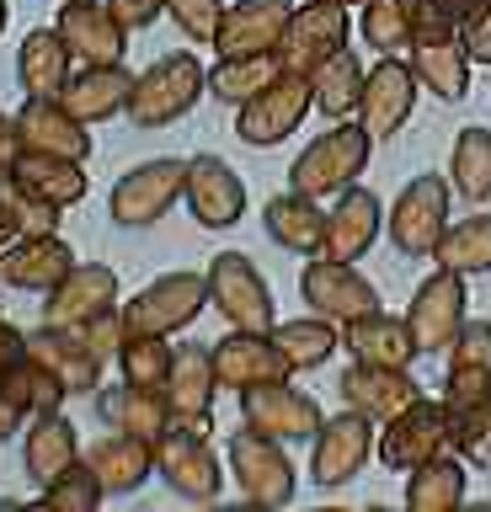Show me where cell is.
Instances as JSON below:
<instances>
[{
	"label": "cell",
	"mask_w": 491,
	"mask_h": 512,
	"mask_svg": "<svg viewBox=\"0 0 491 512\" xmlns=\"http://www.w3.org/2000/svg\"><path fill=\"white\" fill-rule=\"evenodd\" d=\"M379 230H385V203H379L369 187L353 182L347 192H337V208L326 214V246H321V256L358 262V256H369Z\"/></svg>",
	"instance_id": "24"
},
{
	"label": "cell",
	"mask_w": 491,
	"mask_h": 512,
	"mask_svg": "<svg viewBox=\"0 0 491 512\" xmlns=\"http://www.w3.org/2000/svg\"><path fill=\"white\" fill-rule=\"evenodd\" d=\"M241 416H246V427H257L278 443H310L326 422L321 406H315V395L294 390L289 379H267V384L241 390Z\"/></svg>",
	"instance_id": "12"
},
{
	"label": "cell",
	"mask_w": 491,
	"mask_h": 512,
	"mask_svg": "<svg viewBox=\"0 0 491 512\" xmlns=\"http://www.w3.org/2000/svg\"><path fill=\"white\" fill-rule=\"evenodd\" d=\"M209 91V70L198 64V54H161L145 75L134 80V96H129V123L134 128H166L187 118L198 107V96Z\"/></svg>",
	"instance_id": "2"
},
{
	"label": "cell",
	"mask_w": 491,
	"mask_h": 512,
	"mask_svg": "<svg viewBox=\"0 0 491 512\" xmlns=\"http://www.w3.org/2000/svg\"><path fill=\"white\" fill-rule=\"evenodd\" d=\"M465 272L454 267H438L433 278L417 283V294H411L406 304V320H411V336H417L422 352H449V342L459 336V326H465Z\"/></svg>",
	"instance_id": "14"
},
{
	"label": "cell",
	"mask_w": 491,
	"mask_h": 512,
	"mask_svg": "<svg viewBox=\"0 0 491 512\" xmlns=\"http://www.w3.org/2000/svg\"><path fill=\"white\" fill-rule=\"evenodd\" d=\"M449 182L465 203H486L491 198V128L470 123L454 134V155H449Z\"/></svg>",
	"instance_id": "41"
},
{
	"label": "cell",
	"mask_w": 491,
	"mask_h": 512,
	"mask_svg": "<svg viewBox=\"0 0 491 512\" xmlns=\"http://www.w3.org/2000/svg\"><path fill=\"white\" fill-rule=\"evenodd\" d=\"M155 470H161V480L182 496V502H214L219 486H225V470H219L209 438L193 427H182L177 416H171V427L155 438Z\"/></svg>",
	"instance_id": "10"
},
{
	"label": "cell",
	"mask_w": 491,
	"mask_h": 512,
	"mask_svg": "<svg viewBox=\"0 0 491 512\" xmlns=\"http://www.w3.org/2000/svg\"><path fill=\"white\" fill-rule=\"evenodd\" d=\"M337 390L353 411H363L374 427H385L395 411H406L411 400L422 395V384L411 379V368H385V363H358L353 358V368L342 374Z\"/></svg>",
	"instance_id": "22"
},
{
	"label": "cell",
	"mask_w": 491,
	"mask_h": 512,
	"mask_svg": "<svg viewBox=\"0 0 491 512\" xmlns=\"http://www.w3.org/2000/svg\"><path fill=\"white\" fill-rule=\"evenodd\" d=\"M17 128H22V150H43V155H70V160H86L91 155V134L75 112L59 102V96H27L22 112H17Z\"/></svg>",
	"instance_id": "27"
},
{
	"label": "cell",
	"mask_w": 491,
	"mask_h": 512,
	"mask_svg": "<svg viewBox=\"0 0 491 512\" xmlns=\"http://www.w3.org/2000/svg\"><path fill=\"white\" fill-rule=\"evenodd\" d=\"M363 80H369V70L358 64L353 48H337L321 70L310 75V91H315V112H326L331 123L342 118H358V102H363Z\"/></svg>",
	"instance_id": "36"
},
{
	"label": "cell",
	"mask_w": 491,
	"mask_h": 512,
	"mask_svg": "<svg viewBox=\"0 0 491 512\" xmlns=\"http://www.w3.org/2000/svg\"><path fill=\"white\" fill-rule=\"evenodd\" d=\"M134 80L139 75L123 70V59L118 64H81V70L70 75V86L59 91V102L91 128V123H107V118H118V112H129Z\"/></svg>",
	"instance_id": "28"
},
{
	"label": "cell",
	"mask_w": 491,
	"mask_h": 512,
	"mask_svg": "<svg viewBox=\"0 0 491 512\" xmlns=\"http://www.w3.org/2000/svg\"><path fill=\"white\" fill-rule=\"evenodd\" d=\"M86 459H91V470L102 475L107 496H129V491L145 486L150 470H155V438H139V432L113 427L107 438H97L86 448Z\"/></svg>",
	"instance_id": "30"
},
{
	"label": "cell",
	"mask_w": 491,
	"mask_h": 512,
	"mask_svg": "<svg viewBox=\"0 0 491 512\" xmlns=\"http://www.w3.org/2000/svg\"><path fill=\"white\" fill-rule=\"evenodd\" d=\"M214 368H219V384L225 390H251V384H267V379H289L294 368L283 358V347L273 342V331H235L214 342Z\"/></svg>",
	"instance_id": "19"
},
{
	"label": "cell",
	"mask_w": 491,
	"mask_h": 512,
	"mask_svg": "<svg viewBox=\"0 0 491 512\" xmlns=\"http://www.w3.org/2000/svg\"><path fill=\"white\" fill-rule=\"evenodd\" d=\"M459 43H465V54L475 64H491V0L475 6L470 16H459Z\"/></svg>",
	"instance_id": "54"
},
{
	"label": "cell",
	"mask_w": 491,
	"mask_h": 512,
	"mask_svg": "<svg viewBox=\"0 0 491 512\" xmlns=\"http://www.w3.org/2000/svg\"><path fill=\"white\" fill-rule=\"evenodd\" d=\"M107 6L118 11V22L129 27V32H139V27H150L155 16H166V0H107Z\"/></svg>",
	"instance_id": "55"
},
{
	"label": "cell",
	"mask_w": 491,
	"mask_h": 512,
	"mask_svg": "<svg viewBox=\"0 0 491 512\" xmlns=\"http://www.w3.org/2000/svg\"><path fill=\"white\" fill-rule=\"evenodd\" d=\"M86 160H70V155H43V150H22L17 155V182L22 187H33L38 198H49L59 208H70V203H81L86 198Z\"/></svg>",
	"instance_id": "37"
},
{
	"label": "cell",
	"mask_w": 491,
	"mask_h": 512,
	"mask_svg": "<svg viewBox=\"0 0 491 512\" xmlns=\"http://www.w3.org/2000/svg\"><path fill=\"white\" fill-rule=\"evenodd\" d=\"M209 272H166V278L145 283L139 294L123 304L134 336H177L209 310Z\"/></svg>",
	"instance_id": "5"
},
{
	"label": "cell",
	"mask_w": 491,
	"mask_h": 512,
	"mask_svg": "<svg viewBox=\"0 0 491 512\" xmlns=\"http://www.w3.org/2000/svg\"><path fill=\"white\" fill-rule=\"evenodd\" d=\"M310 107H315L310 75L283 70L267 91H257L251 102L235 107V134H241L251 150H267V144H283L289 134H299V123L310 118Z\"/></svg>",
	"instance_id": "9"
},
{
	"label": "cell",
	"mask_w": 491,
	"mask_h": 512,
	"mask_svg": "<svg viewBox=\"0 0 491 512\" xmlns=\"http://www.w3.org/2000/svg\"><path fill=\"white\" fill-rule=\"evenodd\" d=\"M374 443H379V432H374V422L363 411H337V416H326L321 422V432L310 438V480L315 486H347L363 464H369V454H374Z\"/></svg>",
	"instance_id": "11"
},
{
	"label": "cell",
	"mask_w": 491,
	"mask_h": 512,
	"mask_svg": "<svg viewBox=\"0 0 491 512\" xmlns=\"http://www.w3.org/2000/svg\"><path fill=\"white\" fill-rule=\"evenodd\" d=\"M454 448V422H449V406L443 400H427L417 395L406 411H395L385 427H379V443H374V454L385 470L395 475H411V470H422L427 459H438V454H449Z\"/></svg>",
	"instance_id": "4"
},
{
	"label": "cell",
	"mask_w": 491,
	"mask_h": 512,
	"mask_svg": "<svg viewBox=\"0 0 491 512\" xmlns=\"http://www.w3.org/2000/svg\"><path fill=\"white\" fill-rule=\"evenodd\" d=\"M187 187V160H171V155H155V160H139L134 171H123L113 182V198H107V214L123 230H139V224H155L171 214V203L182 198Z\"/></svg>",
	"instance_id": "8"
},
{
	"label": "cell",
	"mask_w": 491,
	"mask_h": 512,
	"mask_svg": "<svg viewBox=\"0 0 491 512\" xmlns=\"http://www.w3.org/2000/svg\"><path fill=\"white\" fill-rule=\"evenodd\" d=\"M299 294H305V304L315 315L337 320V326L379 310V288L353 262H337V256H310L305 272H299Z\"/></svg>",
	"instance_id": "13"
},
{
	"label": "cell",
	"mask_w": 491,
	"mask_h": 512,
	"mask_svg": "<svg viewBox=\"0 0 491 512\" xmlns=\"http://www.w3.org/2000/svg\"><path fill=\"white\" fill-rule=\"evenodd\" d=\"M347 48V6H331V0H310V6H294L289 32L278 43L283 70L294 75H315L321 64Z\"/></svg>",
	"instance_id": "16"
},
{
	"label": "cell",
	"mask_w": 491,
	"mask_h": 512,
	"mask_svg": "<svg viewBox=\"0 0 491 512\" xmlns=\"http://www.w3.org/2000/svg\"><path fill=\"white\" fill-rule=\"evenodd\" d=\"M273 342L283 347V358H289L294 374H310V368H321L331 352L342 347V326L310 310L305 320H278V326H273Z\"/></svg>",
	"instance_id": "39"
},
{
	"label": "cell",
	"mask_w": 491,
	"mask_h": 512,
	"mask_svg": "<svg viewBox=\"0 0 491 512\" xmlns=\"http://www.w3.org/2000/svg\"><path fill=\"white\" fill-rule=\"evenodd\" d=\"M6 16H11V6H6V0H0V32H6Z\"/></svg>",
	"instance_id": "60"
},
{
	"label": "cell",
	"mask_w": 491,
	"mask_h": 512,
	"mask_svg": "<svg viewBox=\"0 0 491 512\" xmlns=\"http://www.w3.org/2000/svg\"><path fill=\"white\" fill-rule=\"evenodd\" d=\"M230 470H235V486H241L246 502L257 507H289L294 491H299V470L289 459V448L267 432L246 427L230 438Z\"/></svg>",
	"instance_id": "7"
},
{
	"label": "cell",
	"mask_w": 491,
	"mask_h": 512,
	"mask_svg": "<svg viewBox=\"0 0 491 512\" xmlns=\"http://www.w3.org/2000/svg\"><path fill=\"white\" fill-rule=\"evenodd\" d=\"M438 267H454V272H491V214H470L443 230L438 251H433Z\"/></svg>",
	"instance_id": "44"
},
{
	"label": "cell",
	"mask_w": 491,
	"mask_h": 512,
	"mask_svg": "<svg viewBox=\"0 0 491 512\" xmlns=\"http://www.w3.org/2000/svg\"><path fill=\"white\" fill-rule=\"evenodd\" d=\"M27 358H38L70 395H97L102 390V368L107 363L91 352L81 326H49V320H43L38 331H27Z\"/></svg>",
	"instance_id": "18"
},
{
	"label": "cell",
	"mask_w": 491,
	"mask_h": 512,
	"mask_svg": "<svg viewBox=\"0 0 491 512\" xmlns=\"http://www.w3.org/2000/svg\"><path fill=\"white\" fill-rule=\"evenodd\" d=\"M54 27L65 32L75 64H118L123 43H129V27L118 22V11L107 0H65Z\"/></svg>",
	"instance_id": "20"
},
{
	"label": "cell",
	"mask_w": 491,
	"mask_h": 512,
	"mask_svg": "<svg viewBox=\"0 0 491 512\" xmlns=\"http://www.w3.org/2000/svg\"><path fill=\"white\" fill-rule=\"evenodd\" d=\"M486 0H417V32H454L459 16H470Z\"/></svg>",
	"instance_id": "53"
},
{
	"label": "cell",
	"mask_w": 491,
	"mask_h": 512,
	"mask_svg": "<svg viewBox=\"0 0 491 512\" xmlns=\"http://www.w3.org/2000/svg\"><path fill=\"white\" fill-rule=\"evenodd\" d=\"M422 80L411 70V59L401 54H379V64L363 80V102H358V123L369 128L374 139H390L411 123V107H417Z\"/></svg>",
	"instance_id": "15"
},
{
	"label": "cell",
	"mask_w": 491,
	"mask_h": 512,
	"mask_svg": "<svg viewBox=\"0 0 491 512\" xmlns=\"http://www.w3.org/2000/svg\"><path fill=\"white\" fill-rule=\"evenodd\" d=\"M17 155H22V128H17V118L0 112V171L17 166Z\"/></svg>",
	"instance_id": "56"
},
{
	"label": "cell",
	"mask_w": 491,
	"mask_h": 512,
	"mask_svg": "<svg viewBox=\"0 0 491 512\" xmlns=\"http://www.w3.org/2000/svg\"><path fill=\"white\" fill-rule=\"evenodd\" d=\"M86 342H91V352H97V358L102 363H118V352H123V342H129V320H123V304H118V310H102L97 320H86Z\"/></svg>",
	"instance_id": "51"
},
{
	"label": "cell",
	"mask_w": 491,
	"mask_h": 512,
	"mask_svg": "<svg viewBox=\"0 0 491 512\" xmlns=\"http://www.w3.org/2000/svg\"><path fill=\"white\" fill-rule=\"evenodd\" d=\"M283 75V59L278 54H219V64L209 70V96L219 102L241 107L251 102L257 91H267L273 80Z\"/></svg>",
	"instance_id": "40"
},
{
	"label": "cell",
	"mask_w": 491,
	"mask_h": 512,
	"mask_svg": "<svg viewBox=\"0 0 491 512\" xmlns=\"http://www.w3.org/2000/svg\"><path fill=\"white\" fill-rule=\"evenodd\" d=\"M81 459V432L65 411H49V416H33L27 422V443H22V470L33 486H49L59 470Z\"/></svg>",
	"instance_id": "32"
},
{
	"label": "cell",
	"mask_w": 491,
	"mask_h": 512,
	"mask_svg": "<svg viewBox=\"0 0 491 512\" xmlns=\"http://www.w3.org/2000/svg\"><path fill=\"white\" fill-rule=\"evenodd\" d=\"M0 208L11 214V224L22 235H59V214H65L59 203L38 198L33 187H22L17 171H0Z\"/></svg>",
	"instance_id": "47"
},
{
	"label": "cell",
	"mask_w": 491,
	"mask_h": 512,
	"mask_svg": "<svg viewBox=\"0 0 491 512\" xmlns=\"http://www.w3.org/2000/svg\"><path fill=\"white\" fill-rule=\"evenodd\" d=\"M262 224L267 235H273V246L294 251V256H321L326 246V208L321 198H310V192H278V198H267L262 208Z\"/></svg>",
	"instance_id": "31"
},
{
	"label": "cell",
	"mask_w": 491,
	"mask_h": 512,
	"mask_svg": "<svg viewBox=\"0 0 491 512\" xmlns=\"http://www.w3.org/2000/svg\"><path fill=\"white\" fill-rule=\"evenodd\" d=\"M11 240H22V230H17V224H11V214H6V208H0V251H6Z\"/></svg>",
	"instance_id": "59"
},
{
	"label": "cell",
	"mask_w": 491,
	"mask_h": 512,
	"mask_svg": "<svg viewBox=\"0 0 491 512\" xmlns=\"http://www.w3.org/2000/svg\"><path fill=\"white\" fill-rule=\"evenodd\" d=\"M166 16L177 22L182 38H193L203 48H214L219 22H225V0H166Z\"/></svg>",
	"instance_id": "49"
},
{
	"label": "cell",
	"mask_w": 491,
	"mask_h": 512,
	"mask_svg": "<svg viewBox=\"0 0 491 512\" xmlns=\"http://www.w3.org/2000/svg\"><path fill=\"white\" fill-rule=\"evenodd\" d=\"M182 203L193 208V219L203 230H230L246 214V182L235 176L225 155H193L187 160V187Z\"/></svg>",
	"instance_id": "17"
},
{
	"label": "cell",
	"mask_w": 491,
	"mask_h": 512,
	"mask_svg": "<svg viewBox=\"0 0 491 512\" xmlns=\"http://www.w3.org/2000/svg\"><path fill=\"white\" fill-rule=\"evenodd\" d=\"M102 496H107V486H102V475L91 470L86 454L75 459L70 470H59L49 486H38V502L49 507V512H97Z\"/></svg>",
	"instance_id": "45"
},
{
	"label": "cell",
	"mask_w": 491,
	"mask_h": 512,
	"mask_svg": "<svg viewBox=\"0 0 491 512\" xmlns=\"http://www.w3.org/2000/svg\"><path fill=\"white\" fill-rule=\"evenodd\" d=\"M102 310H118V272L102 262H75L70 278L43 294V320L49 326H86Z\"/></svg>",
	"instance_id": "21"
},
{
	"label": "cell",
	"mask_w": 491,
	"mask_h": 512,
	"mask_svg": "<svg viewBox=\"0 0 491 512\" xmlns=\"http://www.w3.org/2000/svg\"><path fill=\"white\" fill-rule=\"evenodd\" d=\"M411 70H417L422 91L443 96V102H465L475 59L465 54V43H459V27L454 32H417V38H411Z\"/></svg>",
	"instance_id": "26"
},
{
	"label": "cell",
	"mask_w": 491,
	"mask_h": 512,
	"mask_svg": "<svg viewBox=\"0 0 491 512\" xmlns=\"http://www.w3.org/2000/svg\"><path fill=\"white\" fill-rule=\"evenodd\" d=\"M70 267H75V251H70V240H59V235H22L0 251V283L27 288V294L59 288L70 278Z\"/></svg>",
	"instance_id": "23"
},
{
	"label": "cell",
	"mask_w": 491,
	"mask_h": 512,
	"mask_svg": "<svg viewBox=\"0 0 491 512\" xmlns=\"http://www.w3.org/2000/svg\"><path fill=\"white\" fill-rule=\"evenodd\" d=\"M203 272H209V299L225 315V326H235V331H273L278 326L273 288H267V278L246 251H219Z\"/></svg>",
	"instance_id": "6"
},
{
	"label": "cell",
	"mask_w": 491,
	"mask_h": 512,
	"mask_svg": "<svg viewBox=\"0 0 491 512\" xmlns=\"http://www.w3.org/2000/svg\"><path fill=\"white\" fill-rule=\"evenodd\" d=\"M171 336H129L118 352V379L129 384H145V390H166V374H171Z\"/></svg>",
	"instance_id": "46"
},
{
	"label": "cell",
	"mask_w": 491,
	"mask_h": 512,
	"mask_svg": "<svg viewBox=\"0 0 491 512\" xmlns=\"http://www.w3.org/2000/svg\"><path fill=\"white\" fill-rule=\"evenodd\" d=\"M331 6H363V0H331Z\"/></svg>",
	"instance_id": "61"
},
{
	"label": "cell",
	"mask_w": 491,
	"mask_h": 512,
	"mask_svg": "<svg viewBox=\"0 0 491 512\" xmlns=\"http://www.w3.org/2000/svg\"><path fill=\"white\" fill-rule=\"evenodd\" d=\"M214 390L219 384V368H214V347H177L171 358V374H166V400H171V416H198L214 406Z\"/></svg>",
	"instance_id": "35"
},
{
	"label": "cell",
	"mask_w": 491,
	"mask_h": 512,
	"mask_svg": "<svg viewBox=\"0 0 491 512\" xmlns=\"http://www.w3.org/2000/svg\"><path fill=\"white\" fill-rule=\"evenodd\" d=\"M70 64L75 54L59 27H33L17 48V80L27 96H59L70 86Z\"/></svg>",
	"instance_id": "34"
},
{
	"label": "cell",
	"mask_w": 491,
	"mask_h": 512,
	"mask_svg": "<svg viewBox=\"0 0 491 512\" xmlns=\"http://www.w3.org/2000/svg\"><path fill=\"white\" fill-rule=\"evenodd\" d=\"M449 198H454V182L438 171H422L395 192V208L385 214V230L395 240V251L422 262V256L438 251L443 230H449Z\"/></svg>",
	"instance_id": "3"
},
{
	"label": "cell",
	"mask_w": 491,
	"mask_h": 512,
	"mask_svg": "<svg viewBox=\"0 0 491 512\" xmlns=\"http://www.w3.org/2000/svg\"><path fill=\"white\" fill-rule=\"evenodd\" d=\"M465 459L454 454H438V459H427L422 470H411L406 475V507L411 512H454V507H465Z\"/></svg>",
	"instance_id": "38"
},
{
	"label": "cell",
	"mask_w": 491,
	"mask_h": 512,
	"mask_svg": "<svg viewBox=\"0 0 491 512\" xmlns=\"http://www.w3.org/2000/svg\"><path fill=\"white\" fill-rule=\"evenodd\" d=\"M454 368H491V320H465L459 336L449 342Z\"/></svg>",
	"instance_id": "52"
},
{
	"label": "cell",
	"mask_w": 491,
	"mask_h": 512,
	"mask_svg": "<svg viewBox=\"0 0 491 512\" xmlns=\"http://www.w3.org/2000/svg\"><path fill=\"white\" fill-rule=\"evenodd\" d=\"M358 32L379 54H401L417 38V0H363Z\"/></svg>",
	"instance_id": "42"
},
{
	"label": "cell",
	"mask_w": 491,
	"mask_h": 512,
	"mask_svg": "<svg viewBox=\"0 0 491 512\" xmlns=\"http://www.w3.org/2000/svg\"><path fill=\"white\" fill-rule=\"evenodd\" d=\"M17 358H27V331H17V326H6V320H0V374H6Z\"/></svg>",
	"instance_id": "57"
},
{
	"label": "cell",
	"mask_w": 491,
	"mask_h": 512,
	"mask_svg": "<svg viewBox=\"0 0 491 512\" xmlns=\"http://www.w3.org/2000/svg\"><path fill=\"white\" fill-rule=\"evenodd\" d=\"M289 16H294V0H241V6H225L214 48L219 54H278Z\"/></svg>",
	"instance_id": "25"
},
{
	"label": "cell",
	"mask_w": 491,
	"mask_h": 512,
	"mask_svg": "<svg viewBox=\"0 0 491 512\" xmlns=\"http://www.w3.org/2000/svg\"><path fill=\"white\" fill-rule=\"evenodd\" d=\"M342 347L353 352L358 363H385V368H411L417 358V336H411V320L406 315H385V310H369L358 320L342 326Z\"/></svg>",
	"instance_id": "29"
},
{
	"label": "cell",
	"mask_w": 491,
	"mask_h": 512,
	"mask_svg": "<svg viewBox=\"0 0 491 512\" xmlns=\"http://www.w3.org/2000/svg\"><path fill=\"white\" fill-rule=\"evenodd\" d=\"M486 395H491V368H454L449 363V374H443V395H438L443 406H449V416L481 406Z\"/></svg>",
	"instance_id": "50"
},
{
	"label": "cell",
	"mask_w": 491,
	"mask_h": 512,
	"mask_svg": "<svg viewBox=\"0 0 491 512\" xmlns=\"http://www.w3.org/2000/svg\"><path fill=\"white\" fill-rule=\"evenodd\" d=\"M97 411L107 427H123V432H139V438H161L171 427V400L166 390H145V384H102L97 390Z\"/></svg>",
	"instance_id": "33"
},
{
	"label": "cell",
	"mask_w": 491,
	"mask_h": 512,
	"mask_svg": "<svg viewBox=\"0 0 491 512\" xmlns=\"http://www.w3.org/2000/svg\"><path fill=\"white\" fill-rule=\"evenodd\" d=\"M449 422H454V454L475 464V470H491V395L481 406L449 416Z\"/></svg>",
	"instance_id": "48"
},
{
	"label": "cell",
	"mask_w": 491,
	"mask_h": 512,
	"mask_svg": "<svg viewBox=\"0 0 491 512\" xmlns=\"http://www.w3.org/2000/svg\"><path fill=\"white\" fill-rule=\"evenodd\" d=\"M369 150H374V134L363 123H331L326 134H315L305 150L294 155L289 166V187L294 192H310V198H337L363 176L369 166Z\"/></svg>",
	"instance_id": "1"
},
{
	"label": "cell",
	"mask_w": 491,
	"mask_h": 512,
	"mask_svg": "<svg viewBox=\"0 0 491 512\" xmlns=\"http://www.w3.org/2000/svg\"><path fill=\"white\" fill-rule=\"evenodd\" d=\"M22 422H27V416L17 411V400H11L6 390H0V443H6L11 432H22Z\"/></svg>",
	"instance_id": "58"
},
{
	"label": "cell",
	"mask_w": 491,
	"mask_h": 512,
	"mask_svg": "<svg viewBox=\"0 0 491 512\" xmlns=\"http://www.w3.org/2000/svg\"><path fill=\"white\" fill-rule=\"evenodd\" d=\"M0 390L17 400V411L27 416V422H33V416L59 411V406H65V395H70L65 384H59V379H54L38 358H17V363H11L6 374H0Z\"/></svg>",
	"instance_id": "43"
}]
</instances>
